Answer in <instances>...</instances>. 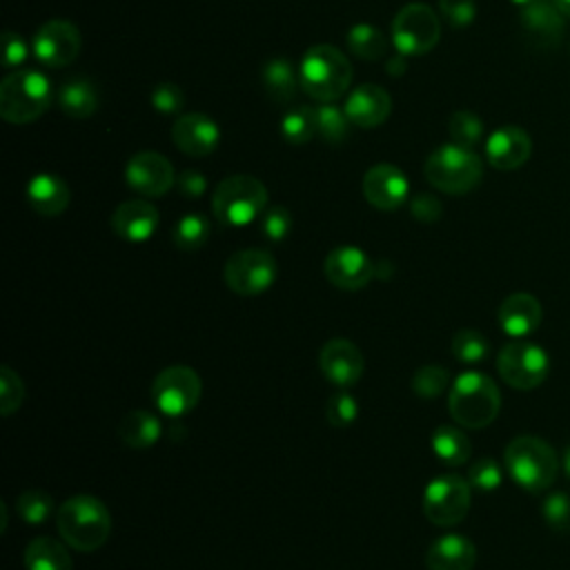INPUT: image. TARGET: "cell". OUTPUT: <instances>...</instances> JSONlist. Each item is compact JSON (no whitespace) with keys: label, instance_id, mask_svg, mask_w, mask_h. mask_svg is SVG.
<instances>
[{"label":"cell","instance_id":"4316f807","mask_svg":"<svg viewBox=\"0 0 570 570\" xmlns=\"http://www.w3.org/2000/svg\"><path fill=\"white\" fill-rule=\"evenodd\" d=\"M261 80H263L265 94L278 105L289 102L296 96V89L301 85L298 69H294V65L287 58H269L263 65Z\"/></svg>","mask_w":570,"mask_h":570},{"label":"cell","instance_id":"d590c367","mask_svg":"<svg viewBox=\"0 0 570 570\" xmlns=\"http://www.w3.org/2000/svg\"><path fill=\"white\" fill-rule=\"evenodd\" d=\"M452 356L459 361V363H465V365H476L481 361L488 358L490 354V343L488 338L479 332V330H472V327H463L459 330L454 336H452Z\"/></svg>","mask_w":570,"mask_h":570},{"label":"cell","instance_id":"c3c4849f","mask_svg":"<svg viewBox=\"0 0 570 570\" xmlns=\"http://www.w3.org/2000/svg\"><path fill=\"white\" fill-rule=\"evenodd\" d=\"M176 187L185 198H200L207 191V178L196 169H185L176 176Z\"/></svg>","mask_w":570,"mask_h":570},{"label":"cell","instance_id":"f6af8a7d","mask_svg":"<svg viewBox=\"0 0 570 570\" xmlns=\"http://www.w3.org/2000/svg\"><path fill=\"white\" fill-rule=\"evenodd\" d=\"M441 16L456 29L468 27L476 18V4L474 0H439Z\"/></svg>","mask_w":570,"mask_h":570},{"label":"cell","instance_id":"ffe728a7","mask_svg":"<svg viewBox=\"0 0 570 570\" xmlns=\"http://www.w3.org/2000/svg\"><path fill=\"white\" fill-rule=\"evenodd\" d=\"M160 214L145 198H131L120 203L111 214V229L116 236L129 243H145L154 236Z\"/></svg>","mask_w":570,"mask_h":570},{"label":"cell","instance_id":"8992f818","mask_svg":"<svg viewBox=\"0 0 570 570\" xmlns=\"http://www.w3.org/2000/svg\"><path fill=\"white\" fill-rule=\"evenodd\" d=\"M265 207V185L247 174H234L223 178L212 196L214 218L225 227H245L263 216Z\"/></svg>","mask_w":570,"mask_h":570},{"label":"cell","instance_id":"7bdbcfd3","mask_svg":"<svg viewBox=\"0 0 570 570\" xmlns=\"http://www.w3.org/2000/svg\"><path fill=\"white\" fill-rule=\"evenodd\" d=\"M289 229H292V214L287 207L274 205L263 212L261 232L265 238H269L272 243H281L283 238H287Z\"/></svg>","mask_w":570,"mask_h":570},{"label":"cell","instance_id":"f35d334b","mask_svg":"<svg viewBox=\"0 0 570 570\" xmlns=\"http://www.w3.org/2000/svg\"><path fill=\"white\" fill-rule=\"evenodd\" d=\"M24 401V383L22 379L9 367H0V414L11 416Z\"/></svg>","mask_w":570,"mask_h":570},{"label":"cell","instance_id":"44dd1931","mask_svg":"<svg viewBox=\"0 0 570 570\" xmlns=\"http://www.w3.org/2000/svg\"><path fill=\"white\" fill-rule=\"evenodd\" d=\"M343 109L352 125L372 129L387 120V116L392 111V98L381 85L365 82V85H358L356 89H352Z\"/></svg>","mask_w":570,"mask_h":570},{"label":"cell","instance_id":"7c38bea8","mask_svg":"<svg viewBox=\"0 0 570 570\" xmlns=\"http://www.w3.org/2000/svg\"><path fill=\"white\" fill-rule=\"evenodd\" d=\"M548 354L528 341H512L499 350V376L514 390L539 387L548 376Z\"/></svg>","mask_w":570,"mask_h":570},{"label":"cell","instance_id":"5bb4252c","mask_svg":"<svg viewBox=\"0 0 570 570\" xmlns=\"http://www.w3.org/2000/svg\"><path fill=\"white\" fill-rule=\"evenodd\" d=\"M125 183L140 196L158 198L176 185V171L163 154L138 151L125 165Z\"/></svg>","mask_w":570,"mask_h":570},{"label":"cell","instance_id":"30bf717a","mask_svg":"<svg viewBox=\"0 0 570 570\" xmlns=\"http://www.w3.org/2000/svg\"><path fill=\"white\" fill-rule=\"evenodd\" d=\"M151 401L160 414L180 419L200 401V376L187 365H169L156 374L151 383Z\"/></svg>","mask_w":570,"mask_h":570},{"label":"cell","instance_id":"603a6c76","mask_svg":"<svg viewBox=\"0 0 570 570\" xmlns=\"http://www.w3.org/2000/svg\"><path fill=\"white\" fill-rule=\"evenodd\" d=\"M476 548L463 534H443L425 552L428 570H472Z\"/></svg>","mask_w":570,"mask_h":570},{"label":"cell","instance_id":"5b68a950","mask_svg":"<svg viewBox=\"0 0 570 570\" xmlns=\"http://www.w3.org/2000/svg\"><path fill=\"white\" fill-rule=\"evenodd\" d=\"M53 98L51 80L42 71H9L0 82V116L11 125H27L40 118Z\"/></svg>","mask_w":570,"mask_h":570},{"label":"cell","instance_id":"836d02e7","mask_svg":"<svg viewBox=\"0 0 570 570\" xmlns=\"http://www.w3.org/2000/svg\"><path fill=\"white\" fill-rule=\"evenodd\" d=\"M53 497L47 490L40 488H31V490H22L16 497V510L20 514V519L29 525H42L51 519L53 514Z\"/></svg>","mask_w":570,"mask_h":570},{"label":"cell","instance_id":"f907efd6","mask_svg":"<svg viewBox=\"0 0 570 570\" xmlns=\"http://www.w3.org/2000/svg\"><path fill=\"white\" fill-rule=\"evenodd\" d=\"M552 4H554L563 16L570 18V0H552Z\"/></svg>","mask_w":570,"mask_h":570},{"label":"cell","instance_id":"60d3db41","mask_svg":"<svg viewBox=\"0 0 570 570\" xmlns=\"http://www.w3.org/2000/svg\"><path fill=\"white\" fill-rule=\"evenodd\" d=\"M325 416L327 423L334 428H347L356 421L358 416V403L350 392H336L327 399L325 405Z\"/></svg>","mask_w":570,"mask_h":570},{"label":"cell","instance_id":"d6a6232c","mask_svg":"<svg viewBox=\"0 0 570 570\" xmlns=\"http://www.w3.org/2000/svg\"><path fill=\"white\" fill-rule=\"evenodd\" d=\"M347 49L361 60H379L387 51V40L374 24L358 22L347 31Z\"/></svg>","mask_w":570,"mask_h":570},{"label":"cell","instance_id":"f546056e","mask_svg":"<svg viewBox=\"0 0 570 570\" xmlns=\"http://www.w3.org/2000/svg\"><path fill=\"white\" fill-rule=\"evenodd\" d=\"M432 452L436 454V459L445 465H463L470 454H472V443L470 439L454 425H439L432 432Z\"/></svg>","mask_w":570,"mask_h":570},{"label":"cell","instance_id":"74e56055","mask_svg":"<svg viewBox=\"0 0 570 570\" xmlns=\"http://www.w3.org/2000/svg\"><path fill=\"white\" fill-rule=\"evenodd\" d=\"M450 374L445 367L430 363V365H421L414 376H412V390L421 396V399H434L439 396L445 387H448Z\"/></svg>","mask_w":570,"mask_h":570},{"label":"cell","instance_id":"f1b7e54d","mask_svg":"<svg viewBox=\"0 0 570 570\" xmlns=\"http://www.w3.org/2000/svg\"><path fill=\"white\" fill-rule=\"evenodd\" d=\"M27 570H73L67 548L51 537H36L24 548Z\"/></svg>","mask_w":570,"mask_h":570},{"label":"cell","instance_id":"bcb514c9","mask_svg":"<svg viewBox=\"0 0 570 570\" xmlns=\"http://www.w3.org/2000/svg\"><path fill=\"white\" fill-rule=\"evenodd\" d=\"M29 49H27V42L22 40L20 33H13V31H4L2 36V67L7 71L16 69L18 65L24 62Z\"/></svg>","mask_w":570,"mask_h":570},{"label":"cell","instance_id":"4fadbf2b","mask_svg":"<svg viewBox=\"0 0 570 570\" xmlns=\"http://www.w3.org/2000/svg\"><path fill=\"white\" fill-rule=\"evenodd\" d=\"M82 47L80 31L73 22L62 18H51L42 22L31 40V51L36 60L49 69H62L71 65Z\"/></svg>","mask_w":570,"mask_h":570},{"label":"cell","instance_id":"ac0fdd59","mask_svg":"<svg viewBox=\"0 0 570 570\" xmlns=\"http://www.w3.org/2000/svg\"><path fill=\"white\" fill-rule=\"evenodd\" d=\"M171 140L176 149L187 156H209L220 142V129L209 116L191 111L176 118L171 125Z\"/></svg>","mask_w":570,"mask_h":570},{"label":"cell","instance_id":"ba28073f","mask_svg":"<svg viewBox=\"0 0 570 570\" xmlns=\"http://www.w3.org/2000/svg\"><path fill=\"white\" fill-rule=\"evenodd\" d=\"M441 22L425 2L405 4L392 20V45L401 56H423L436 47Z\"/></svg>","mask_w":570,"mask_h":570},{"label":"cell","instance_id":"cb8c5ba5","mask_svg":"<svg viewBox=\"0 0 570 570\" xmlns=\"http://www.w3.org/2000/svg\"><path fill=\"white\" fill-rule=\"evenodd\" d=\"M27 200L40 216H60L71 200L69 185L58 174H36L27 183Z\"/></svg>","mask_w":570,"mask_h":570},{"label":"cell","instance_id":"7a4b0ae2","mask_svg":"<svg viewBox=\"0 0 570 570\" xmlns=\"http://www.w3.org/2000/svg\"><path fill=\"white\" fill-rule=\"evenodd\" d=\"M448 410L459 425L481 430L497 419L501 410V392L488 374L470 370L459 374L450 385Z\"/></svg>","mask_w":570,"mask_h":570},{"label":"cell","instance_id":"4dcf8cb0","mask_svg":"<svg viewBox=\"0 0 570 570\" xmlns=\"http://www.w3.org/2000/svg\"><path fill=\"white\" fill-rule=\"evenodd\" d=\"M212 232V223L200 212H187L180 216L171 229V240L183 252H196L200 249Z\"/></svg>","mask_w":570,"mask_h":570},{"label":"cell","instance_id":"83f0119b","mask_svg":"<svg viewBox=\"0 0 570 570\" xmlns=\"http://www.w3.org/2000/svg\"><path fill=\"white\" fill-rule=\"evenodd\" d=\"M163 434V423L147 410H131L118 425V436L134 450L151 448Z\"/></svg>","mask_w":570,"mask_h":570},{"label":"cell","instance_id":"277c9868","mask_svg":"<svg viewBox=\"0 0 570 570\" xmlns=\"http://www.w3.org/2000/svg\"><path fill=\"white\" fill-rule=\"evenodd\" d=\"M298 80L309 98L332 102L350 89L352 65L336 47L314 45L301 58Z\"/></svg>","mask_w":570,"mask_h":570},{"label":"cell","instance_id":"6da1fadb","mask_svg":"<svg viewBox=\"0 0 570 570\" xmlns=\"http://www.w3.org/2000/svg\"><path fill=\"white\" fill-rule=\"evenodd\" d=\"M56 525L67 546L78 552H94L109 539L111 514L100 499L76 494L56 510Z\"/></svg>","mask_w":570,"mask_h":570},{"label":"cell","instance_id":"816d5d0a","mask_svg":"<svg viewBox=\"0 0 570 570\" xmlns=\"http://www.w3.org/2000/svg\"><path fill=\"white\" fill-rule=\"evenodd\" d=\"M563 470H566V474L570 476V445H568L566 452H563Z\"/></svg>","mask_w":570,"mask_h":570},{"label":"cell","instance_id":"e0dca14e","mask_svg":"<svg viewBox=\"0 0 570 570\" xmlns=\"http://www.w3.org/2000/svg\"><path fill=\"white\" fill-rule=\"evenodd\" d=\"M363 196L372 207L381 212L399 209L410 196L407 176L396 165L379 163L363 176Z\"/></svg>","mask_w":570,"mask_h":570},{"label":"cell","instance_id":"484cf974","mask_svg":"<svg viewBox=\"0 0 570 570\" xmlns=\"http://www.w3.org/2000/svg\"><path fill=\"white\" fill-rule=\"evenodd\" d=\"M56 105L65 116L82 120L96 114L98 91L87 78H71L56 89Z\"/></svg>","mask_w":570,"mask_h":570},{"label":"cell","instance_id":"ab89813d","mask_svg":"<svg viewBox=\"0 0 570 570\" xmlns=\"http://www.w3.org/2000/svg\"><path fill=\"white\" fill-rule=\"evenodd\" d=\"M503 481L501 468L494 459L481 456L468 470V483L479 492H494Z\"/></svg>","mask_w":570,"mask_h":570},{"label":"cell","instance_id":"e575fe53","mask_svg":"<svg viewBox=\"0 0 570 570\" xmlns=\"http://www.w3.org/2000/svg\"><path fill=\"white\" fill-rule=\"evenodd\" d=\"M350 125L352 122H350L345 109H341L332 102H323L316 107V131L325 142H330V145L345 142V138L350 134Z\"/></svg>","mask_w":570,"mask_h":570},{"label":"cell","instance_id":"7dc6e473","mask_svg":"<svg viewBox=\"0 0 570 570\" xmlns=\"http://www.w3.org/2000/svg\"><path fill=\"white\" fill-rule=\"evenodd\" d=\"M410 212L421 223H434V220L441 218L443 207H441V200L436 196H432V194H416L410 200Z\"/></svg>","mask_w":570,"mask_h":570},{"label":"cell","instance_id":"b9f144b4","mask_svg":"<svg viewBox=\"0 0 570 570\" xmlns=\"http://www.w3.org/2000/svg\"><path fill=\"white\" fill-rule=\"evenodd\" d=\"M541 517L557 532L570 530V497L563 494V492H550L543 499Z\"/></svg>","mask_w":570,"mask_h":570},{"label":"cell","instance_id":"3957f363","mask_svg":"<svg viewBox=\"0 0 570 570\" xmlns=\"http://www.w3.org/2000/svg\"><path fill=\"white\" fill-rule=\"evenodd\" d=\"M503 461L512 481L528 492L548 490L559 474L557 452L550 443L532 434L514 436L505 445Z\"/></svg>","mask_w":570,"mask_h":570},{"label":"cell","instance_id":"d4e9b609","mask_svg":"<svg viewBox=\"0 0 570 570\" xmlns=\"http://www.w3.org/2000/svg\"><path fill=\"white\" fill-rule=\"evenodd\" d=\"M563 13L552 4V0H532L521 7L523 29L539 42H557L563 31Z\"/></svg>","mask_w":570,"mask_h":570},{"label":"cell","instance_id":"9c48e42d","mask_svg":"<svg viewBox=\"0 0 570 570\" xmlns=\"http://www.w3.org/2000/svg\"><path fill=\"white\" fill-rule=\"evenodd\" d=\"M278 267L274 256L261 247L234 252L223 269L225 285L238 296H258L276 281Z\"/></svg>","mask_w":570,"mask_h":570},{"label":"cell","instance_id":"681fc988","mask_svg":"<svg viewBox=\"0 0 570 570\" xmlns=\"http://www.w3.org/2000/svg\"><path fill=\"white\" fill-rule=\"evenodd\" d=\"M405 71V56H401V53H396V56H392V60H387V73L392 76H401Z\"/></svg>","mask_w":570,"mask_h":570},{"label":"cell","instance_id":"1f68e13d","mask_svg":"<svg viewBox=\"0 0 570 570\" xmlns=\"http://www.w3.org/2000/svg\"><path fill=\"white\" fill-rule=\"evenodd\" d=\"M316 107H292L281 118V136L289 145H305L316 136Z\"/></svg>","mask_w":570,"mask_h":570},{"label":"cell","instance_id":"d6986e66","mask_svg":"<svg viewBox=\"0 0 570 570\" xmlns=\"http://www.w3.org/2000/svg\"><path fill=\"white\" fill-rule=\"evenodd\" d=\"M532 154V140L528 131L517 125H503L494 129L485 140V158L494 169L512 171L528 163Z\"/></svg>","mask_w":570,"mask_h":570},{"label":"cell","instance_id":"f5cc1de1","mask_svg":"<svg viewBox=\"0 0 570 570\" xmlns=\"http://www.w3.org/2000/svg\"><path fill=\"white\" fill-rule=\"evenodd\" d=\"M512 2H514V4H519V7H525V4H530L532 0H512Z\"/></svg>","mask_w":570,"mask_h":570},{"label":"cell","instance_id":"52a82bcc","mask_svg":"<svg viewBox=\"0 0 570 570\" xmlns=\"http://www.w3.org/2000/svg\"><path fill=\"white\" fill-rule=\"evenodd\" d=\"M423 174L432 187L439 191L459 196L474 189L483 178L481 158L456 142L439 145L423 165Z\"/></svg>","mask_w":570,"mask_h":570},{"label":"cell","instance_id":"7402d4cb","mask_svg":"<svg viewBox=\"0 0 570 570\" xmlns=\"http://www.w3.org/2000/svg\"><path fill=\"white\" fill-rule=\"evenodd\" d=\"M541 316H543L541 303L528 292H514L505 296L497 312V321L501 330L512 338H523L532 334L539 327Z\"/></svg>","mask_w":570,"mask_h":570},{"label":"cell","instance_id":"8d00e7d4","mask_svg":"<svg viewBox=\"0 0 570 570\" xmlns=\"http://www.w3.org/2000/svg\"><path fill=\"white\" fill-rule=\"evenodd\" d=\"M448 134L452 142L472 149L483 140V120L468 109H459L448 120Z\"/></svg>","mask_w":570,"mask_h":570},{"label":"cell","instance_id":"9a60e30c","mask_svg":"<svg viewBox=\"0 0 570 570\" xmlns=\"http://www.w3.org/2000/svg\"><path fill=\"white\" fill-rule=\"evenodd\" d=\"M323 272L334 287L356 292L363 289L376 276V265L361 247L341 245L327 254Z\"/></svg>","mask_w":570,"mask_h":570},{"label":"cell","instance_id":"2e32d148","mask_svg":"<svg viewBox=\"0 0 570 570\" xmlns=\"http://www.w3.org/2000/svg\"><path fill=\"white\" fill-rule=\"evenodd\" d=\"M318 370L332 385L347 390L363 376L365 361L352 341L332 338L318 352Z\"/></svg>","mask_w":570,"mask_h":570},{"label":"cell","instance_id":"ee69618b","mask_svg":"<svg viewBox=\"0 0 570 570\" xmlns=\"http://www.w3.org/2000/svg\"><path fill=\"white\" fill-rule=\"evenodd\" d=\"M149 100L158 114H178L185 105V94L174 82H160L151 89Z\"/></svg>","mask_w":570,"mask_h":570},{"label":"cell","instance_id":"8fae6325","mask_svg":"<svg viewBox=\"0 0 570 570\" xmlns=\"http://www.w3.org/2000/svg\"><path fill=\"white\" fill-rule=\"evenodd\" d=\"M472 485L459 474L434 476L423 490V514L434 525H454L465 519L470 510Z\"/></svg>","mask_w":570,"mask_h":570}]
</instances>
